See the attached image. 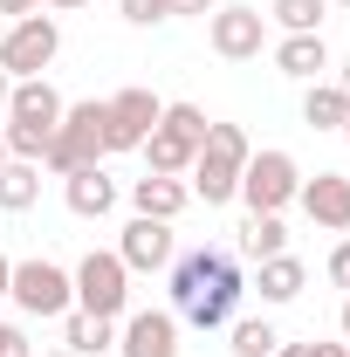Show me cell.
<instances>
[{
  "label": "cell",
  "mask_w": 350,
  "mask_h": 357,
  "mask_svg": "<svg viewBox=\"0 0 350 357\" xmlns=\"http://www.w3.org/2000/svg\"><path fill=\"white\" fill-rule=\"evenodd\" d=\"M268 255H289V227H282V213H248L241 220V261H268Z\"/></svg>",
  "instance_id": "20"
},
{
  "label": "cell",
  "mask_w": 350,
  "mask_h": 357,
  "mask_svg": "<svg viewBox=\"0 0 350 357\" xmlns=\"http://www.w3.org/2000/svg\"><path fill=\"white\" fill-rule=\"evenodd\" d=\"M172 255H178L172 220H144V213L124 220V234H117V261L131 268V275H158V268H172Z\"/></svg>",
  "instance_id": "11"
},
{
  "label": "cell",
  "mask_w": 350,
  "mask_h": 357,
  "mask_svg": "<svg viewBox=\"0 0 350 357\" xmlns=\"http://www.w3.org/2000/svg\"><path fill=\"white\" fill-rule=\"evenodd\" d=\"M344 117H350V96L330 76L323 83H309V96H303V124L309 131H344Z\"/></svg>",
  "instance_id": "22"
},
{
  "label": "cell",
  "mask_w": 350,
  "mask_h": 357,
  "mask_svg": "<svg viewBox=\"0 0 350 357\" xmlns=\"http://www.w3.org/2000/svg\"><path fill=\"white\" fill-rule=\"evenodd\" d=\"M323 268H330V282H337V289L350 296V241H337V248H330V261H323Z\"/></svg>",
  "instance_id": "28"
},
{
  "label": "cell",
  "mask_w": 350,
  "mask_h": 357,
  "mask_svg": "<svg viewBox=\"0 0 350 357\" xmlns=\"http://www.w3.org/2000/svg\"><path fill=\"white\" fill-rule=\"evenodd\" d=\"M158 117H165V96H151L144 83L103 96V151H137L144 137L158 131Z\"/></svg>",
  "instance_id": "8"
},
{
  "label": "cell",
  "mask_w": 350,
  "mask_h": 357,
  "mask_svg": "<svg viewBox=\"0 0 350 357\" xmlns=\"http://www.w3.org/2000/svg\"><path fill=\"white\" fill-rule=\"evenodd\" d=\"M185 206H192V185L185 178H165V172L131 178V213H144V220H178Z\"/></svg>",
  "instance_id": "14"
},
{
  "label": "cell",
  "mask_w": 350,
  "mask_h": 357,
  "mask_svg": "<svg viewBox=\"0 0 350 357\" xmlns=\"http://www.w3.org/2000/svg\"><path fill=\"white\" fill-rule=\"evenodd\" d=\"M7 96H14V76L0 69V117H7Z\"/></svg>",
  "instance_id": "32"
},
{
  "label": "cell",
  "mask_w": 350,
  "mask_h": 357,
  "mask_svg": "<svg viewBox=\"0 0 350 357\" xmlns=\"http://www.w3.org/2000/svg\"><path fill=\"white\" fill-rule=\"evenodd\" d=\"M7 303H14L21 316H42V323L55 316V323H62V316L76 310V282H69V268H62V261H48V255H28V261H14Z\"/></svg>",
  "instance_id": "5"
},
{
  "label": "cell",
  "mask_w": 350,
  "mask_h": 357,
  "mask_svg": "<svg viewBox=\"0 0 350 357\" xmlns=\"http://www.w3.org/2000/svg\"><path fill=\"white\" fill-rule=\"evenodd\" d=\"M337 330H344V344H350V296H344V316H337Z\"/></svg>",
  "instance_id": "34"
},
{
  "label": "cell",
  "mask_w": 350,
  "mask_h": 357,
  "mask_svg": "<svg viewBox=\"0 0 350 357\" xmlns=\"http://www.w3.org/2000/svg\"><path fill=\"white\" fill-rule=\"evenodd\" d=\"M42 357H76V351H42Z\"/></svg>",
  "instance_id": "36"
},
{
  "label": "cell",
  "mask_w": 350,
  "mask_h": 357,
  "mask_svg": "<svg viewBox=\"0 0 350 357\" xmlns=\"http://www.w3.org/2000/svg\"><path fill=\"white\" fill-rule=\"evenodd\" d=\"M330 7H350V0H330Z\"/></svg>",
  "instance_id": "38"
},
{
  "label": "cell",
  "mask_w": 350,
  "mask_h": 357,
  "mask_svg": "<svg viewBox=\"0 0 350 357\" xmlns=\"http://www.w3.org/2000/svg\"><path fill=\"white\" fill-rule=\"evenodd\" d=\"M344 137H350V117H344Z\"/></svg>",
  "instance_id": "39"
},
{
  "label": "cell",
  "mask_w": 350,
  "mask_h": 357,
  "mask_svg": "<svg viewBox=\"0 0 350 357\" xmlns=\"http://www.w3.org/2000/svg\"><path fill=\"white\" fill-rule=\"evenodd\" d=\"M55 55H62V21H55V14H21V21H7V35H0V69H7L14 83L42 76Z\"/></svg>",
  "instance_id": "7"
},
{
  "label": "cell",
  "mask_w": 350,
  "mask_h": 357,
  "mask_svg": "<svg viewBox=\"0 0 350 357\" xmlns=\"http://www.w3.org/2000/svg\"><path fill=\"white\" fill-rule=\"evenodd\" d=\"M227 330H234V344H227L234 357H275L282 351V330H275L268 316H241V323H227Z\"/></svg>",
  "instance_id": "24"
},
{
  "label": "cell",
  "mask_w": 350,
  "mask_h": 357,
  "mask_svg": "<svg viewBox=\"0 0 350 357\" xmlns=\"http://www.w3.org/2000/svg\"><path fill=\"white\" fill-rule=\"evenodd\" d=\"M62 89L48 83V76H28V83H14L7 96V117H0V137H7V158H28V165H42L48 137L62 124Z\"/></svg>",
  "instance_id": "1"
},
{
  "label": "cell",
  "mask_w": 350,
  "mask_h": 357,
  "mask_svg": "<svg viewBox=\"0 0 350 357\" xmlns=\"http://www.w3.org/2000/svg\"><path fill=\"white\" fill-rule=\"evenodd\" d=\"M296 192H303V165H296V151L261 144V151L248 158V172H241V199H248V213H282V206H296Z\"/></svg>",
  "instance_id": "6"
},
{
  "label": "cell",
  "mask_w": 350,
  "mask_h": 357,
  "mask_svg": "<svg viewBox=\"0 0 350 357\" xmlns=\"http://www.w3.org/2000/svg\"><path fill=\"white\" fill-rule=\"evenodd\" d=\"M330 83H337V89H344V96H350V62H344V69H337V76H330Z\"/></svg>",
  "instance_id": "33"
},
{
  "label": "cell",
  "mask_w": 350,
  "mask_h": 357,
  "mask_svg": "<svg viewBox=\"0 0 350 357\" xmlns=\"http://www.w3.org/2000/svg\"><path fill=\"white\" fill-rule=\"evenodd\" d=\"M0 357H35L28 330H21V323H7V316H0Z\"/></svg>",
  "instance_id": "26"
},
{
  "label": "cell",
  "mask_w": 350,
  "mask_h": 357,
  "mask_svg": "<svg viewBox=\"0 0 350 357\" xmlns=\"http://www.w3.org/2000/svg\"><path fill=\"white\" fill-rule=\"evenodd\" d=\"M275 357H350V344H316L309 337V344H282Z\"/></svg>",
  "instance_id": "27"
},
{
  "label": "cell",
  "mask_w": 350,
  "mask_h": 357,
  "mask_svg": "<svg viewBox=\"0 0 350 357\" xmlns=\"http://www.w3.org/2000/svg\"><path fill=\"white\" fill-rule=\"evenodd\" d=\"M296 206H303L323 234H350V178H344V172H316V178H303Z\"/></svg>",
  "instance_id": "13"
},
{
  "label": "cell",
  "mask_w": 350,
  "mask_h": 357,
  "mask_svg": "<svg viewBox=\"0 0 350 357\" xmlns=\"http://www.w3.org/2000/svg\"><path fill=\"white\" fill-rule=\"evenodd\" d=\"M241 296H248V275H241V261H234V255H220L213 282H206V289H199L178 316H185L192 330H227V323H234V310H241Z\"/></svg>",
  "instance_id": "10"
},
{
  "label": "cell",
  "mask_w": 350,
  "mask_h": 357,
  "mask_svg": "<svg viewBox=\"0 0 350 357\" xmlns=\"http://www.w3.org/2000/svg\"><path fill=\"white\" fill-rule=\"evenodd\" d=\"M35 199H42V165L7 158V165H0V213H28Z\"/></svg>",
  "instance_id": "21"
},
{
  "label": "cell",
  "mask_w": 350,
  "mask_h": 357,
  "mask_svg": "<svg viewBox=\"0 0 350 357\" xmlns=\"http://www.w3.org/2000/svg\"><path fill=\"white\" fill-rule=\"evenodd\" d=\"M275 69L296 76V83H323L330 76V42L323 35H282L275 42Z\"/></svg>",
  "instance_id": "16"
},
{
  "label": "cell",
  "mask_w": 350,
  "mask_h": 357,
  "mask_svg": "<svg viewBox=\"0 0 350 357\" xmlns=\"http://www.w3.org/2000/svg\"><path fill=\"white\" fill-rule=\"evenodd\" d=\"M42 165L55 178L83 172V165H103V103H96V96H83V103L62 110V124H55V137H48Z\"/></svg>",
  "instance_id": "3"
},
{
  "label": "cell",
  "mask_w": 350,
  "mask_h": 357,
  "mask_svg": "<svg viewBox=\"0 0 350 357\" xmlns=\"http://www.w3.org/2000/svg\"><path fill=\"white\" fill-rule=\"evenodd\" d=\"M62 199H69V213H76V220H103V213L117 206V178L103 172V165H83V172L62 178Z\"/></svg>",
  "instance_id": "15"
},
{
  "label": "cell",
  "mask_w": 350,
  "mask_h": 357,
  "mask_svg": "<svg viewBox=\"0 0 350 357\" xmlns=\"http://www.w3.org/2000/svg\"><path fill=\"white\" fill-rule=\"evenodd\" d=\"M117 351L124 357H178V316L172 310H131L117 323Z\"/></svg>",
  "instance_id": "12"
},
{
  "label": "cell",
  "mask_w": 350,
  "mask_h": 357,
  "mask_svg": "<svg viewBox=\"0 0 350 357\" xmlns=\"http://www.w3.org/2000/svg\"><path fill=\"white\" fill-rule=\"evenodd\" d=\"M0 14H7V21H21V14H42V0H0Z\"/></svg>",
  "instance_id": "29"
},
{
  "label": "cell",
  "mask_w": 350,
  "mask_h": 357,
  "mask_svg": "<svg viewBox=\"0 0 350 357\" xmlns=\"http://www.w3.org/2000/svg\"><path fill=\"white\" fill-rule=\"evenodd\" d=\"M248 158H254V137L241 131V124H206V144H199L192 165H185L192 199H206V206L241 199V172H248Z\"/></svg>",
  "instance_id": "2"
},
{
  "label": "cell",
  "mask_w": 350,
  "mask_h": 357,
  "mask_svg": "<svg viewBox=\"0 0 350 357\" xmlns=\"http://www.w3.org/2000/svg\"><path fill=\"white\" fill-rule=\"evenodd\" d=\"M69 282H76V310L110 316V323L131 316V268L117 261V248H89L83 261L69 268Z\"/></svg>",
  "instance_id": "4"
},
{
  "label": "cell",
  "mask_w": 350,
  "mask_h": 357,
  "mask_svg": "<svg viewBox=\"0 0 350 357\" xmlns=\"http://www.w3.org/2000/svg\"><path fill=\"white\" fill-rule=\"evenodd\" d=\"M62 351H76V357L117 351V323H110V316H89V310H69L62 316Z\"/></svg>",
  "instance_id": "18"
},
{
  "label": "cell",
  "mask_w": 350,
  "mask_h": 357,
  "mask_svg": "<svg viewBox=\"0 0 350 357\" xmlns=\"http://www.w3.org/2000/svg\"><path fill=\"white\" fill-rule=\"evenodd\" d=\"M323 14H330V0H268V21L282 35H323Z\"/></svg>",
  "instance_id": "23"
},
{
  "label": "cell",
  "mask_w": 350,
  "mask_h": 357,
  "mask_svg": "<svg viewBox=\"0 0 350 357\" xmlns=\"http://www.w3.org/2000/svg\"><path fill=\"white\" fill-rule=\"evenodd\" d=\"M117 14L131 28H158V21H172V0H117Z\"/></svg>",
  "instance_id": "25"
},
{
  "label": "cell",
  "mask_w": 350,
  "mask_h": 357,
  "mask_svg": "<svg viewBox=\"0 0 350 357\" xmlns=\"http://www.w3.org/2000/svg\"><path fill=\"white\" fill-rule=\"evenodd\" d=\"M42 7H62V14H69V7H83V0H42Z\"/></svg>",
  "instance_id": "35"
},
{
  "label": "cell",
  "mask_w": 350,
  "mask_h": 357,
  "mask_svg": "<svg viewBox=\"0 0 350 357\" xmlns=\"http://www.w3.org/2000/svg\"><path fill=\"white\" fill-rule=\"evenodd\" d=\"M206 42H213V55H227V62H254V55L268 48V14L261 7L220 0L213 14H206Z\"/></svg>",
  "instance_id": "9"
},
{
  "label": "cell",
  "mask_w": 350,
  "mask_h": 357,
  "mask_svg": "<svg viewBox=\"0 0 350 357\" xmlns=\"http://www.w3.org/2000/svg\"><path fill=\"white\" fill-rule=\"evenodd\" d=\"M213 7H220V0H172V14H199V21H206Z\"/></svg>",
  "instance_id": "30"
},
{
  "label": "cell",
  "mask_w": 350,
  "mask_h": 357,
  "mask_svg": "<svg viewBox=\"0 0 350 357\" xmlns=\"http://www.w3.org/2000/svg\"><path fill=\"white\" fill-rule=\"evenodd\" d=\"M7 282H14V261L0 255V303H7Z\"/></svg>",
  "instance_id": "31"
},
{
  "label": "cell",
  "mask_w": 350,
  "mask_h": 357,
  "mask_svg": "<svg viewBox=\"0 0 350 357\" xmlns=\"http://www.w3.org/2000/svg\"><path fill=\"white\" fill-rule=\"evenodd\" d=\"M254 289H261V303L282 310V303H296L309 289V268L296 261V255H268V261H254Z\"/></svg>",
  "instance_id": "17"
},
{
  "label": "cell",
  "mask_w": 350,
  "mask_h": 357,
  "mask_svg": "<svg viewBox=\"0 0 350 357\" xmlns=\"http://www.w3.org/2000/svg\"><path fill=\"white\" fill-rule=\"evenodd\" d=\"M0 165H7V137H0Z\"/></svg>",
  "instance_id": "37"
},
{
  "label": "cell",
  "mask_w": 350,
  "mask_h": 357,
  "mask_svg": "<svg viewBox=\"0 0 350 357\" xmlns=\"http://www.w3.org/2000/svg\"><path fill=\"white\" fill-rule=\"evenodd\" d=\"M137 151H144V165H151V172H165V178H185V165H192V151H199V144H192L185 131H172V124L158 117V131L144 137Z\"/></svg>",
  "instance_id": "19"
}]
</instances>
